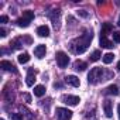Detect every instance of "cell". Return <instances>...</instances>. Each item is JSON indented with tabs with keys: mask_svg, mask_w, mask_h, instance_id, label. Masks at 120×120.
Returning <instances> with one entry per match:
<instances>
[{
	"mask_svg": "<svg viewBox=\"0 0 120 120\" xmlns=\"http://www.w3.org/2000/svg\"><path fill=\"white\" fill-rule=\"evenodd\" d=\"M117 113H119V119H120V103H119V106H117Z\"/></svg>",
	"mask_w": 120,
	"mask_h": 120,
	"instance_id": "30",
	"label": "cell"
},
{
	"mask_svg": "<svg viewBox=\"0 0 120 120\" xmlns=\"http://www.w3.org/2000/svg\"><path fill=\"white\" fill-rule=\"evenodd\" d=\"M62 102L67 103V105H69V106H76L81 102V99L78 96H74V95H65L62 98Z\"/></svg>",
	"mask_w": 120,
	"mask_h": 120,
	"instance_id": "5",
	"label": "cell"
},
{
	"mask_svg": "<svg viewBox=\"0 0 120 120\" xmlns=\"http://www.w3.org/2000/svg\"><path fill=\"white\" fill-rule=\"evenodd\" d=\"M103 74H105L103 68H99V67L93 68V69L89 72V75H88V81H89V83L95 85V83H98L100 79L103 81Z\"/></svg>",
	"mask_w": 120,
	"mask_h": 120,
	"instance_id": "2",
	"label": "cell"
},
{
	"mask_svg": "<svg viewBox=\"0 0 120 120\" xmlns=\"http://www.w3.org/2000/svg\"><path fill=\"white\" fill-rule=\"evenodd\" d=\"M0 67H2L4 71H13V72H17V71H16V68H14V65H13L10 61H6V59L0 62Z\"/></svg>",
	"mask_w": 120,
	"mask_h": 120,
	"instance_id": "10",
	"label": "cell"
},
{
	"mask_svg": "<svg viewBox=\"0 0 120 120\" xmlns=\"http://www.w3.org/2000/svg\"><path fill=\"white\" fill-rule=\"evenodd\" d=\"M56 117L59 120H71L72 112L69 109H65V107H58L56 109Z\"/></svg>",
	"mask_w": 120,
	"mask_h": 120,
	"instance_id": "4",
	"label": "cell"
},
{
	"mask_svg": "<svg viewBox=\"0 0 120 120\" xmlns=\"http://www.w3.org/2000/svg\"><path fill=\"white\" fill-rule=\"evenodd\" d=\"M103 109H105V114H106L107 117H112L113 110H112V102H110V100H105V102H103Z\"/></svg>",
	"mask_w": 120,
	"mask_h": 120,
	"instance_id": "9",
	"label": "cell"
},
{
	"mask_svg": "<svg viewBox=\"0 0 120 120\" xmlns=\"http://www.w3.org/2000/svg\"><path fill=\"white\" fill-rule=\"evenodd\" d=\"M34 95L38 96V98L44 96V95H45V86H42V85H37V86L34 88Z\"/></svg>",
	"mask_w": 120,
	"mask_h": 120,
	"instance_id": "13",
	"label": "cell"
},
{
	"mask_svg": "<svg viewBox=\"0 0 120 120\" xmlns=\"http://www.w3.org/2000/svg\"><path fill=\"white\" fill-rule=\"evenodd\" d=\"M113 41L117 42V44H120V33L119 31H114L113 33Z\"/></svg>",
	"mask_w": 120,
	"mask_h": 120,
	"instance_id": "24",
	"label": "cell"
},
{
	"mask_svg": "<svg viewBox=\"0 0 120 120\" xmlns=\"http://www.w3.org/2000/svg\"><path fill=\"white\" fill-rule=\"evenodd\" d=\"M113 59H114V55H113L112 52H107V54L103 55V62H105V64H110Z\"/></svg>",
	"mask_w": 120,
	"mask_h": 120,
	"instance_id": "20",
	"label": "cell"
},
{
	"mask_svg": "<svg viewBox=\"0 0 120 120\" xmlns=\"http://www.w3.org/2000/svg\"><path fill=\"white\" fill-rule=\"evenodd\" d=\"M35 82V74L33 69H28V74H27V78H26V83L27 86H33Z\"/></svg>",
	"mask_w": 120,
	"mask_h": 120,
	"instance_id": "8",
	"label": "cell"
},
{
	"mask_svg": "<svg viewBox=\"0 0 120 120\" xmlns=\"http://www.w3.org/2000/svg\"><path fill=\"white\" fill-rule=\"evenodd\" d=\"M117 26H120V17H119V21H117Z\"/></svg>",
	"mask_w": 120,
	"mask_h": 120,
	"instance_id": "32",
	"label": "cell"
},
{
	"mask_svg": "<svg viewBox=\"0 0 120 120\" xmlns=\"http://www.w3.org/2000/svg\"><path fill=\"white\" fill-rule=\"evenodd\" d=\"M37 34H38L40 37H48V35H49V28H48V26H40V27L37 28Z\"/></svg>",
	"mask_w": 120,
	"mask_h": 120,
	"instance_id": "11",
	"label": "cell"
},
{
	"mask_svg": "<svg viewBox=\"0 0 120 120\" xmlns=\"http://www.w3.org/2000/svg\"><path fill=\"white\" fill-rule=\"evenodd\" d=\"M30 23H31V21H30L28 19H26V17H20V19L17 20V26H19V27H23V28L28 27Z\"/></svg>",
	"mask_w": 120,
	"mask_h": 120,
	"instance_id": "14",
	"label": "cell"
},
{
	"mask_svg": "<svg viewBox=\"0 0 120 120\" xmlns=\"http://www.w3.org/2000/svg\"><path fill=\"white\" fill-rule=\"evenodd\" d=\"M17 59H19V62H20V64H27V62L30 61V55H28L27 52H23V54L19 55Z\"/></svg>",
	"mask_w": 120,
	"mask_h": 120,
	"instance_id": "17",
	"label": "cell"
},
{
	"mask_svg": "<svg viewBox=\"0 0 120 120\" xmlns=\"http://www.w3.org/2000/svg\"><path fill=\"white\" fill-rule=\"evenodd\" d=\"M10 45H13L11 48H14V49H19V48H21V42H20V38H16V40H13V41L10 42Z\"/></svg>",
	"mask_w": 120,
	"mask_h": 120,
	"instance_id": "22",
	"label": "cell"
},
{
	"mask_svg": "<svg viewBox=\"0 0 120 120\" xmlns=\"http://www.w3.org/2000/svg\"><path fill=\"white\" fill-rule=\"evenodd\" d=\"M100 45H102L103 48H113V42L109 41L105 35H100Z\"/></svg>",
	"mask_w": 120,
	"mask_h": 120,
	"instance_id": "12",
	"label": "cell"
},
{
	"mask_svg": "<svg viewBox=\"0 0 120 120\" xmlns=\"http://www.w3.org/2000/svg\"><path fill=\"white\" fill-rule=\"evenodd\" d=\"M2 120H4V119H2Z\"/></svg>",
	"mask_w": 120,
	"mask_h": 120,
	"instance_id": "33",
	"label": "cell"
},
{
	"mask_svg": "<svg viewBox=\"0 0 120 120\" xmlns=\"http://www.w3.org/2000/svg\"><path fill=\"white\" fill-rule=\"evenodd\" d=\"M9 21V17L7 16H2V17H0V23H2V24H6Z\"/></svg>",
	"mask_w": 120,
	"mask_h": 120,
	"instance_id": "26",
	"label": "cell"
},
{
	"mask_svg": "<svg viewBox=\"0 0 120 120\" xmlns=\"http://www.w3.org/2000/svg\"><path fill=\"white\" fill-rule=\"evenodd\" d=\"M65 81H67V83H69V85H72V86H75V88H78V86L81 85L79 78L75 76V75H68V76L65 78Z\"/></svg>",
	"mask_w": 120,
	"mask_h": 120,
	"instance_id": "7",
	"label": "cell"
},
{
	"mask_svg": "<svg viewBox=\"0 0 120 120\" xmlns=\"http://www.w3.org/2000/svg\"><path fill=\"white\" fill-rule=\"evenodd\" d=\"M74 68L76 69V71H85L86 68H88V65H86V62H83V61H76L75 64H74Z\"/></svg>",
	"mask_w": 120,
	"mask_h": 120,
	"instance_id": "15",
	"label": "cell"
},
{
	"mask_svg": "<svg viewBox=\"0 0 120 120\" xmlns=\"http://www.w3.org/2000/svg\"><path fill=\"white\" fill-rule=\"evenodd\" d=\"M7 34H6V30L4 28H0V37H6Z\"/></svg>",
	"mask_w": 120,
	"mask_h": 120,
	"instance_id": "27",
	"label": "cell"
},
{
	"mask_svg": "<svg viewBox=\"0 0 120 120\" xmlns=\"http://www.w3.org/2000/svg\"><path fill=\"white\" fill-rule=\"evenodd\" d=\"M23 17H26V19H28L30 21H33V20H34V11L26 10V11H23Z\"/></svg>",
	"mask_w": 120,
	"mask_h": 120,
	"instance_id": "21",
	"label": "cell"
},
{
	"mask_svg": "<svg viewBox=\"0 0 120 120\" xmlns=\"http://www.w3.org/2000/svg\"><path fill=\"white\" fill-rule=\"evenodd\" d=\"M110 31H112V24H110V23H105V24L102 26V33H100V35H105V37H106Z\"/></svg>",
	"mask_w": 120,
	"mask_h": 120,
	"instance_id": "16",
	"label": "cell"
},
{
	"mask_svg": "<svg viewBox=\"0 0 120 120\" xmlns=\"http://www.w3.org/2000/svg\"><path fill=\"white\" fill-rule=\"evenodd\" d=\"M55 56H56V62H58V67H59V68H65V67H68L69 56H68L65 52L59 51V52H56Z\"/></svg>",
	"mask_w": 120,
	"mask_h": 120,
	"instance_id": "3",
	"label": "cell"
},
{
	"mask_svg": "<svg viewBox=\"0 0 120 120\" xmlns=\"http://www.w3.org/2000/svg\"><path fill=\"white\" fill-rule=\"evenodd\" d=\"M117 69H119V71H120V61H119V62H117Z\"/></svg>",
	"mask_w": 120,
	"mask_h": 120,
	"instance_id": "31",
	"label": "cell"
},
{
	"mask_svg": "<svg viewBox=\"0 0 120 120\" xmlns=\"http://www.w3.org/2000/svg\"><path fill=\"white\" fill-rule=\"evenodd\" d=\"M10 117L11 120H23V114L20 113H10Z\"/></svg>",
	"mask_w": 120,
	"mask_h": 120,
	"instance_id": "23",
	"label": "cell"
},
{
	"mask_svg": "<svg viewBox=\"0 0 120 120\" xmlns=\"http://www.w3.org/2000/svg\"><path fill=\"white\" fill-rule=\"evenodd\" d=\"M100 56H102V52H100L99 49H96V51H93V52L90 54L89 59H90L92 62H95V61H99V59H100Z\"/></svg>",
	"mask_w": 120,
	"mask_h": 120,
	"instance_id": "18",
	"label": "cell"
},
{
	"mask_svg": "<svg viewBox=\"0 0 120 120\" xmlns=\"http://www.w3.org/2000/svg\"><path fill=\"white\" fill-rule=\"evenodd\" d=\"M45 52H47V48H45V45H42V44H40V45H37V47L34 48V55H35L37 58H42V56L45 55Z\"/></svg>",
	"mask_w": 120,
	"mask_h": 120,
	"instance_id": "6",
	"label": "cell"
},
{
	"mask_svg": "<svg viewBox=\"0 0 120 120\" xmlns=\"http://www.w3.org/2000/svg\"><path fill=\"white\" fill-rule=\"evenodd\" d=\"M24 40H26V41H27V42H28V44H30V42H31V38H30V37H24Z\"/></svg>",
	"mask_w": 120,
	"mask_h": 120,
	"instance_id": "29",
	"label": "cell"
},
{
	"mask_svg": "<svg viewBox=\"0 0 120 120\" xmlns=\"http://www.w3.org/2000/svg\"><path fill=\"white\" fill-rule=\"evenodd\" d=\"M24 99H26L27 102H31V96H30L28 93H24Z\"/></svg>",
	"mask_w": 120,
	"mask_h": 120,
	"instance_id": "28",
	"label": "cell"
},
{
	"mask_svg": "<svg viewBox=\"0 0 120 120\" xmlns=\"http://www.w3.org/2000/svg\"><path fill=\"white\" fill-rule=\"evenodd\" d=\"M106 93H109V95H119V88L116 86V85H110L107 89H106Z\"/></svg>",
	"mask_w": 120,
	"mask_h": 120,
	"instance_id": "19",
	"label": "cell"
},
{
	"mask_svg": "<svg viewBox=\"0 0 120 120\" xmlns=\"http://www.w3.org/2000/svg\"><path fill=\"white\" fill-rule=\"evenodd\" d=\"M78 14H79L81 17H83V19H88V17H89V13H88L86 10H78Z\"/></svg>",
	"mask_w": 120,
	"mask_h": 120,
	"instance_id": "25",
	"label": "cell"
},
{
	"mask_svg": "<svg viewBox=\"0 0 120 120\" xmlns=\"http://www.w3.org/2000/svg\"><path fill=\"white\" fill-rule=\"evenodd\" d=\"M92 38H93V34H92V31H86L83 35H81L78 40H75V41L72 42V44H75V45H72L74 51H75L76 54H83V52H85V51L89 48Z\"/></svg>",
	"mask_w": 120,
	"mask_h": 120,
	"instance_id": "1",
	"label": "cell"
}]
</instances>
